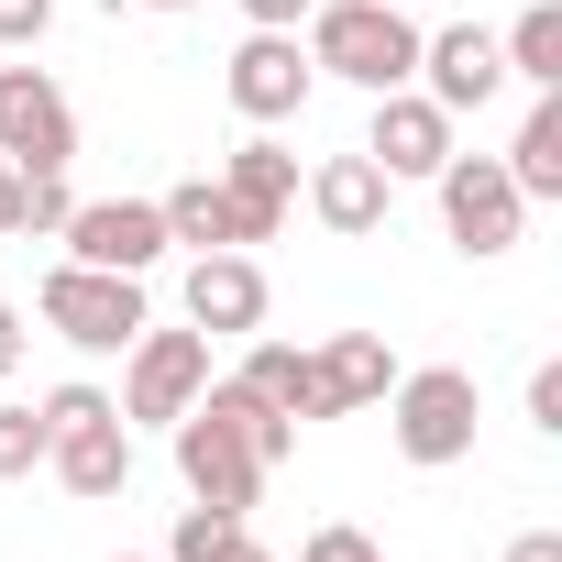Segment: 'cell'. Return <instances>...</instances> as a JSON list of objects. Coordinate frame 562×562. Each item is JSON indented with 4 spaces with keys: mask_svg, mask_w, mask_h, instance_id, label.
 I'll return each mask as SVG.
<instances>
[{
    "mask_svg": "<svg viewBox=\"0 0 562 562\" xmlns=\"http://www.w3.org/2000/svg\"><path fill=\"white\" fill-rule=\"evenodd\" d=\"M310 67L342 78V89H408L419 78V23H408V0H310V23H299Z\"/></svg>",
    "mask_w": 562,
    "mask_h": 562,
    "instance_id": "2",
    "label": "cell"
},
{
    "mask_svg": "<svg viewBox=\"0 0 562 562\" xmlns=\"http://www.w3.org/2000/svg\"><path fill=\"white\" fill-rule=\"evenodd\" d=\"M496 56H507L518 89H562V0H529V12L496 34Z\"/></svg>",
    "mask_w": 562,
    "mask_h": 562,
    "instance_id": "20",
    "label": "cell"
},
{
    "mask_svg": "<svg viewBox=\"0 0 562 562\" xmlns=\"http://www.w3.org/2000/svg\"><path fill=\"white\" fill-rule=\"evenodd\" d=\"M23 364V310H0V375Z\"/></svg>",
    "mask_w": 562,
    "mask_h": 562,
    "instance_id": "30",
    "label": "cell"
},
{
    "mask_svg": "<svg viewBox=\"0 0 562 562\" xmlns=\"http://www.w3.org/2000/svg\"><path fill=\"white\" fill-rule=\"evenodd\" d=\"M166 430H177V474H188V496H199V507H243V518H254V496L276 485V463L299 452V419L265 408L243 375H210Z\"/></svg>",
    "mask_w": 562,
    "mask_h": 562,
    "instance_id": "1",
    "label": "cell"
},
{
    "mask_svg": "<svg viewBox=\"0 0 562 562\" xmlns=\"http://www.w3.org/2000/svg\"><path fill=\"white\" fill-rule=\"evenodd\" d=\"M243 23H254V34H299L310 0H243Z\"/></svg>",
    "mask_w": 562,
    "mask_h": 562,
    "instance_id": "27",
    "label": "cell"
},
{
    "mask_svg": "<svg viewBox=\"0 0 562 562\" xmlns=\"http://www.w3.org/2000/svg\"><path fill=\"white\" fill-rule=\"evenodd\" d=\"M243 540H254L243 507H199V496H188V507H177V540H166L155 562H243Z\"/></svg>",
    "mask_w": 562,
    "mask_h": 562,
    "instance_id": "21",
    "label": "cell"
},
{
    "mask_svg": "<svg viewBox=\"0 0 562 562\" xmlns=\"http://www.w3.org/2000/svg\"><path fill=\"white\" fill-rule=\"evenodd\" d=\"M188 331L232 342V331H265V265L232 243V254H188Z\"/></svg>",
    "mask_w": 562,
    "mask_h": 562,
    "instance_id": "14",
    "label": "cell"
},
{
    "mask_svg": "<svg viewBox=\"0 0 562 562\" xmlns=\"http://www.w3.org/2000/svg\"><path fill=\"white\" fill-rule=\"evenodd\" d=\"M34 310H45V331L56 342H78V353H122L133 331H144V276H111V265H56L45 288H34Z\"/></svg>",
    "mask_w": 562,
    "mask_h": 562,
    "instance_id": "5",
    "label": "cell"
},
{
    "mask_svg": "<svg viewBox=\"0 0 562 562\" xmlns=\"http://www.w3.org/2000/svg\"><path fill=\"white\" fill-rule=\"evenodd\" d=\"M243 562H276V551H254V540H243Z\"/></svg>",
    "mask_w": 562,
    "mask_h": 562,
    "instance_id": "32",
    "label": "cell"
},
{
    "mask_svg": "<svg viewBox=\"0 0 562 562\" xmlns=\"http://www.w3.org/2000/svg\"><path fill=\"white\" fill-rule=\"evenodd\" d=\"M441 232H452V254H474V265H496L507 243H518V221H529V199H518V177L496 166V155H441Z\"/></svg>",
    "mask_w": 562,
    "mask_h": 562,
    "instance_id": "6",
    "label": "cell"
},
{
    "mask_svg": "<svg viewBox=\"0 0 562 562\" xmlns=\"http://www.w3.org/2000/svg\"><path fill=\"white\" fill-rule=\"evenodd\" d=\"M56 34V0H0V45H12V56H34Z\"/></svg>",
    "mask_w": 562,
    "mask_h": 562,
    "instance_id": "24",
    "label": "cell"
},
{
    "mask_svg": "<svg viewBox=\"0 0 562 562\" xmlns=\"http://www.w3.org/2000/svg\"><path fill=\"white\" fill-rule=\"evenodd\" d=\"M386 166L353 144V155H321L310 166V210H321V232H342V243H364V232H386Z\"/></svg>",
    "mask_w": 562,
    "mask_h": 562,
    "instance_id": "15",
    "label": "cell"
},
{
    "mask_svg": "<svg viewBox=\"0 0 562 562\" xmlns=\"http://www.w3.org/2000/svg\"><path fill=\"white\" fill-rule=\"evenodd\" d=\"M496 166L518 177V199H562V89H529V122Z\"/></svg>",
    "mask_w": 562,
    "mask_h": 562,
    "instance_id": "19",
    "label": "cell"
},
{
    "mask_svg": "<svg viewBox=\"0 0 562 562\" xmlns=\"http://www.w3.org/2000/svg\"><path fill=\"white\" fill-rule=\"evenodd\" d=\"M507 562H562V529H518V540H507Z\"/></svg>",
    "mask_w": 562,
    "mask_h": 562,
    "instance_id": "29",
    "label": "cell"
},
{
    "mask_svg": "<svg viewBox=\"0 0 562 562\" xmlns=\"http://www.w3.org/2000/svg\"><path fill=\"white\" fill-rule=\"evenodd\" d=\"M474 419H485V397H474V375H463V364H397V386H386L397 463H419V474L463 463V452H474Z\"/></svg>",
    "mask_w": 562,
    "mask_h": 562,
    "instance_id": "3",
    "label": "cell"
},
{
    "mask_svg": "<svg viewBox=\"0 0 562 562\" xmlns=\"http://www.w3.org/2000/svg\"><path fill=\"white\" fill-rule=\"evenodd\" d=\"M45 474L67 496H89V507L133 485V430H122V408L100 386H56L45 397Z\"/></svg>",
    "mask_w": 562,
    "mask_h": 562,
    "instance_id": "4",
    "label": "cell"
},
{
    "mask_svg": "<svg viewBox=\"0 0 562 562\" xmlns=\"http://www.w3.org/2000/svg\"><path fill=\"white\" fill-rule=\"evenodd\" d=\"M144 12H199V0H144Z\"/></svg>",
    "mask_w": 562,
    "mask_h": 562,
    "instance_id": "31",
    "label": "cell"
},
{
    "mask_svg": "<svg viewBox=\"0 0 562 562\" xmlns=\"http://www.w3.org/2000/svg\"><path fill=\"white\" fill-rule=\"evenodd\" d=\"M299 562H386V540H375V529H353V518H321V529L299 540Z\"/></svg>",
    "mask_w": 562,
    "mask_h": 562,
    "instance_id": "23",
    "label": "cell"
},
{
    "mask_svg": "<svg viewBox=\"0 0 562 562\" xmlns=\"http://www.w3.org/2000/svg\"><path fill=\"white\" fill-rule=\"evenodd\" d=\"M122 562H155V551H122Z\"/></svg>",
    "mask_w": 562,
    "mask_h": 562,
    "instance_id": "33",
    "label": "cell"
},
{
    "mask_svg": "<svg viewBox=\"0 0 562 562\" xmlns=\"http://www.w3.org/2000/svg\"><path fill=\"white\" fill-rule=\"evenodd\" d=\"M243 386H254L265 408H288V419H331V397H321V353H299V342H254V353H243Z\"/></svg>",
    "mask_w": 562,
    "mask_h": 562,
    "instance_id": "18",
    "label": "cell"
},
{
    "mask_svg": "<svg viewBox=\"0 0 562 562\" xmlns=\"http://www.w3.org/2000/svg\"><path fill=\"white\" fill-rule=\"evenodd\" d=\"M364 155L386 166V188H430L441 177V155H452V111L441 100H419V89H375V122H364Z\"/></svg>",
    "mask_w": 562,
    "mask_h": 562,
    "instance_id": "12",
    "label": "cell"
},
{
    "mask_svg": "<svg viewBox=\"0 0 562 562\" xmlns=\"http://www.w3.org/2000/svg\"><path fill=\"white\" fill-rule=\"evenodd\" d=\"M56 232H67V254H78V265H111V276H155V265L177 254L155 199H78Z\"/></svg>",
    "mask_w": 562,
    "mask_h": 562,
    "instance_id": "10",
    "label": "cell"
},
{
    "mask_svg": "<svg viewBox=\"0 0 562 562\" xmlns=\"http://www.w3.org/2000/svg\"><path fill=\"white\" fill-rule=\"evenodd\" d=\"M155 210H166V243H188V254H232L243 243V210H232L221 177H177Z\"/></svg>",
    "mask_w": 562,
    "mask_h": 562,
    "instance_id": "17",
    "label": "cell"
},
{
    "mask_svg": "<svg viewBox=\"0 0 562 562\" xmlns=\"http://www.w3.org/2000/svg\"><path fill=\"white\" fill-rule=\"evenodd\" d=\"M0 155H12L23 177H67L78 166V111H67V89L34 56L0 67Z\"/></svg>",
    "mask_w": 562,
    "mask_h": 562,
    "instance_id": "8",
    "label": "cell"
},
{
    "mask_svg": "<svg viewBox=\"0 0 562 562\" xmlns=\"http://www.w3.org/2000/svg\"><path fill=\"white\" fill-rule=\"evenodd\" d=\"M221 188H232V210H243V243H276L288 210H299V155L276 144V133H254V144L221 155Z\"/></svg>",
    "mask_w": 562,
    "mask_h": 562,
    "instance_id": "13",
    "label": "cell"
},
{
    "mask_svg": "<svg viewBox=\"0 0 562 562\" xmlns=\"http://www.w3.org/2000/svg\"><path fill=\"white\" fill-rule=\"evenodd\" d=\"M408 89L463 122V111H485V100L507 89V56H496L485 23H441V34H419V78H408Z\"/></svg>",
    "mask_w": 562,
    "mask_h": 562,
    "instance_id": "11",
    "label": "cell"
},
{
    "mask_svg": "<svg viewBox=\"0 0 562 562\" xmlns=\"http://www.w3.org/2000/svg\"><path fill=\"white\" fill-rule=\"evenodd\" d=\"M0 243H23V166L0 155Z\"/></svg>",
    "mask_w": 562,
    "mask_h": 562,
    "instance_id": "28",
    "label": "cell"
},
{
    "mask_svg": "<svg viewBox=\"0 0 562 562\" xmlns=\"http://www.w3.org/2000/svg\"><path fill=\"white\" fill-rule=\"evenodd\" d=\"M529 430L562 441V364H529Z\"/></svg>",
    "mask_w": 562,
    "mask_h": 562,
    "instance_id": "26",
    "label": "cell"
},
{
    "mask_svg": "<svg viewBox=\"0 0 562 562\" xmlns=\"http://www.w3.org/2000/svg\"><path fill=\"white\" fill-rule=\"evenodd\" d=\"M221 89H232V111H243L254 133H276V122H299V111H310L321 67H310V45H299V34H243V45H232V67H221Z\"/></svg>",
    "mask_w": 562,
    "mask_h": 562,
    "instance_id": "9",
    "label": "cell"
},
{
    "mask_svg": "<svg viewBox=\"0 0 562 562\" xmlns=\"http://www.w3.org/2000/svg\"><path fill=\"white\" fill-rule=\"evenodd\" d=\"M386 386H397V353H386L375 331H331V342H321V397H331V419L386 408Z\"/></svg>",
    "mask_w": 562,
    "mask_h": 562,
    "instance_id": "16",
    "label": "cell"
},
{
    "mask_svg": "<svg viewBox=\"0 0 562 562\" xmlns=\"http://www.w3.org/2000/svg\"><path fill=\"white\" fill-rule=\"evenodd\" d=\"M78 199H67V177H23V232H56Z\"/></svg>",
    "mask_w": 562,
    "mask_h": 562,
    "instance_id": "25",
    "label": "cell"
},
{
    "mask_svg": "<svg viewBox=\"0 0 562 562\" xmlns=\"http://www.w3.org/2000/svg\"><path fill=\"white\" fill-rule=\"evenodd\" d=\"M45 463V408H0V485H23Z\"/></svg>",
    "mask_w": 562,
    "mask_h": 562,
    "instance_id": "22",
    "label": "cell"
},
{
    "mask_svg": "<svg viewBox=\"0 0 562 562\" xmlns=\"http://www.w3.org/2000/svg\"><path fill=\"white\" fill-rule=\"evenodd\" d=\"M199 386H210V331H155V321H144V331L122 342V397H111V408H122V430H166Z\"/></svg>",
    "mask_w": 562,
    "mask_h": 562,
    "instance_id": "7",
    "label": "cell"
}]
</instances>
